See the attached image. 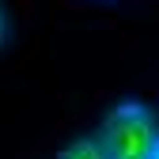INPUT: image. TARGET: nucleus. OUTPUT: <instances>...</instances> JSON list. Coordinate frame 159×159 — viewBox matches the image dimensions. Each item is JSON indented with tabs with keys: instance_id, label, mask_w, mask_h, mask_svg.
<instances>
[{
	"instance_id": "nucleus-1",
	"label": "nucleus",
	"mask_w": 159,
	"mask_h": 159,
	"mask_svg": "<svg viewBox=\"0 0 159 159\" xmlns=\"http://www.w3.org/2000/svg\"><path fill=\"white\" fill-rule=\"evenodd\" d=\"M155 140H159L155 114L136 98L110 106L102 117V129H98V144L110 159H148Z\"/></svg>"
},
{
	"instance_id": "nucleus-4",
	"label": "nucleus",
	"mask_w": 159,
	"mask_h": 159,
	"mask_svg": "<svg viewBox=\"0 0 159 159\" xmlns=\"http://www.w3.org/2000/svg\"><path fill=\"white\" fill-rule=\"evenodd\" d=\"M148 159H159V140L152 144V152H148Z\"/></svg>"
},
{
	"instance_id": "nucleus-2",
	"label": "nucleus",
	"mask_w": 159,
	"mask_h": 159,
	"mask_svg": "<svg viewBox=\"0 0 159 159\" xmlns=\"http://www.w3.org/2000/svg\"><path fill=\"white\" fill-rule=\"evenodd\" d=\"M57 159H110V155L102 152V144H98V136H80V140L65 144Z\"/></svg>"
},
{
	"instance_id": "nucleus-3",
	"label": "nucleus",
	"mask_w": 159,
	"mask_h": 159,
	"mask_svg": "<svg viewBox=\"0 0 159 159\" xmlns=\"http://www.w3.org/2000/svg\"><path fill=\"white\" fill-rule=\"evenodd\" d=\"M4 42H8V15L0 11V49H4Z\"/></svg>"
}]
</instances>
